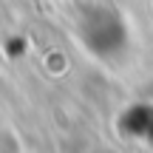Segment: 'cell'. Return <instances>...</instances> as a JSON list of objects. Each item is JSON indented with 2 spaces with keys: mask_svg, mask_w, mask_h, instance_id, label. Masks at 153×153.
Segmentation results:
<instances>
[{
  "mask_svg": "<svg viewBox=\"0 0 153 153\" xmlns=\"http://www.w3.org/2000/svg\"><path fill=\"white\" fill-rule=\"evenodd\" d=\"M76 40L85 51H91L97 60H116L131 45L125 17L114 6H85L76 17Z\"/></svg>",
  "mask_w": 153,
  "mask_h": 153,
  "instance_id": "1",
  "label": "cell"
}]
</instances>
